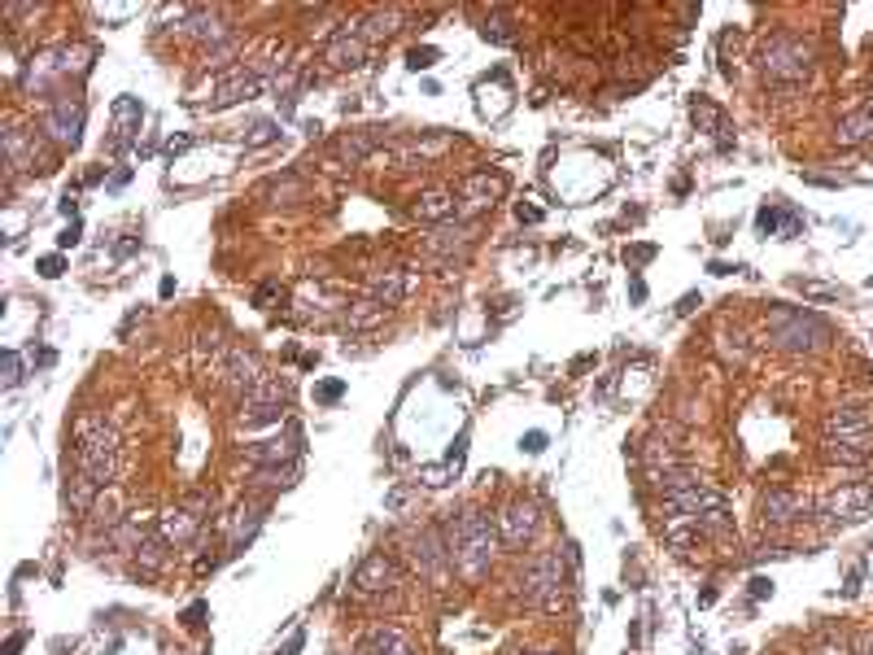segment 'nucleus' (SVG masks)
<instances>
[{
  "mask_svg": "<svg viewBox=\"0 0 873 655\" xmlns=\"http://www.w3.org/2000/svg\"><path fill=\"white\" fill-rule=\"evenodd\" d=\"M537 529V507L524 503V498H511V503L498 511V537L507 546H524Z\"/></svg>",
  "mask_w": 873,
  "mask_h": 655,
  "instance_id": "obj_8",
  "label": "nucleus"
},
{
  "mask_svg": "<svg viewBox=\"0 0 873 655\" xmlns=\"http://www.w3.org/2000/svg\"><path fill=\"white\" fill-rule=\"evenodd\" d=\"M201 529V516L193 511V507H175V511H166V516H157V533L166 537V542H188L193 533Z\"/></svg>",
  "mask_w": 873,
  "mask_h": 655,
  "instance_id": "obj_14",
  "label": "nucleus"
},
{
  "mask_svg": "<svg viewBox=\"0 0 873 655\" xmlns=\"http://www.w3.org/2000/svg\"><path fill=\"white\" fill-rule=\"evenodd\" d=\"M533 655H555V651H533Z\"/></svg>",
  "mask_w": 873,
  "mask_h": 655,
  "instance_id": "obj_49",
  "label": "nucleus"
},
{
  "mask_svg": "<svg viewBox=\"0 0 873 655\" xmlns=\"http://www.w3.org/2000/svg\"><path fill=\"white\" fill-rule=\"evenodd\" d=\"M825 429H830V441H873V415L865 406H834Z\"/></svg>",
  "mask_w": 873,
  "mask_h": 655,
  "instance_id": "obj_10",
  "label": "nucleus"
},
{
  "mask_svg": "<svg viewBox=\"0 0 873 655\" xmlns=\"http://www.w3.org/2000/svg\"><path fill=\"white\" fill-rule=\"evenodd\" d=\"M205 612H210L205 603H193L188 612H184V625H201V621H205Z\"/></svg>",
  "mask_w": 873,
  "mask_h": 655,
  "instance_id": "obj_42",
  "label": "nucleus"
},
{
  "mask_svg": "<svg viewBox=\"0 0 873 655\" xmlns=\"http://www.w3.org/2000/svg\"><path fill=\"white\" fill-rule=\"evenodd\" d=\"M795 289L812 293V298H839V289H825V284H808V280H795Z\"/></svg>",
  "mask_w": 873,
  "mask_h": 655,
  "instance_id": "obj_38",
  "label": "nucleus"
},
{
  "mask_svg": "<svg viewBox=\"0 0 873 655\" xmlns=\"http://www.w3.org/2000/svg\"><path fill=\"white\" fill-rule=\"evenodd\" d=\"M363 52H367V40H363L358 31H337V35L327 40L324 57L337 71H346V66H358V62H363Z\"/></svg>",
  "mask_w": 873,
  "mask_h": 655,
  "instance_id": "obj_13",
  "label": "nucleus"
},
{
  "mask_svg": "<svg viewBox=\"0 0 873 655\" xmlns=\"http://www.w3.org/2000/svg\"><path fill=\"white\" fill-rule=\"evenodd\" d=\"M0 380H5V389H18V384H23V358L14 350L0 354Z\"/></svg>",
  "mask_w": 873,
  "mask_h": 655,
  "instance_id": "obj_30",
  "label": "nucleus"
},
{
  "mask_svg": "<svg viewBox=\"0 0 873 655\" xmlns=\"http://www.w3.org/2000/svg\"><path fill=\"white\" fill-rule=\"evenodd\" d=\"M293 480V468H258L253 472V485H289Z\"/></svg>",
  "mask_w": 873,
  "mask_h": 655,
  "instance_id": "obj_33",
  "label": "nucleus"
},
{
  "mask_svg": "<svg viewBox=\"0 0 873 655\" xmlns=\"http://www.w3.org/2000/svg\"><path fill=\"white\" fill-rule=\"evenodd\" d=\"M23 642H26V633H14V638L5 642V655H18L23 651Z\"/></svg>",
  "mask_w": 873,
  "mask_h": 655,
  "instance_id": "obj_45",
  "label": "nucleus"
},
{
  "mask_svg": "<svg viewBox=\"0 0 873 655\" xmlns=\"http://www.w3.org/2000/svg\"><path fill=\"white\" fill-rule=\"evenodd\" d=\"M655 258V245H638V250H624V262H647Z\"/></svg>",
  "mask_w": 873,
  "mask_h": 655,
  "instance_id": "obj_40",
  "label": "nucleus"
},
{
  "mask_svg": "<svg viewBox=\"0 0 873 655\" xmlns=\"http://www.w3.org/2000/svg\"><path fill=\"white\" fill-rule=\"evenodd\" d=\"M559 585H564V559L555 551H546L542 559H533V568L520 577V594L528 603L559 607Z\"/></svg>",
  "mask_w": 873,
  "mask_h": 655,
  "instance_id": "obj_4",
  "label": "nucleus"
},
{
  "mask_svg": "<svg viewBox=\"0 0 873 655\" xmlns=\"http://www.w3.org/2000/svg\"><path fill=\"white\" fill-rule=\"evenodd\" d=\"M520 219H528V223H537V219H542V210H533V205H520Z\"/></svg>",
  "mask_w": 873,
  "mask_h": 655,
  "instance_id": "obj_46",
  "label": "nucleus"
},
{
  "mask_svg": "<svg viewBox=\"0 0 873 655\" xmlns=\"http://www.w3.org/2000/svg\"><path fill=\"white\" fill-rule=\"evenodd\" d=\"M35 267H40V276L44 280H57L62 271H66V258H62V253H49V258H40Z\"/></svg>",
  "mask_w": 873,
  "mask_h": 655,
  "instance_id": "obj_35",
  "label": "nucleus"
},
{
  "mask_svg": "<svg viewBox=\"0 0 873 655\" xmlns=\"http://www.w3.org/2000/svg\"><path fill=\"white\" fill-rule=\"evenodd\" d=\"M406 546H411V559H415V568L424 573V577H441L446 573V564L454 559L450 555V542H441V533L424 525V529H415L406 537Z\"/></svg>",
  "mask_w": 873,
  "mask_h": 655,
  "instance_id": "obj_5",
  "label": "nucleus"
},
{
  "mask_svg": "<svg viewBox=\"0 0 873 655\" xmlns=\"http://www.w3.org/2000/svg\"><path fill=\"white\" fill-rule=\"evenodd\" d=\"M262 88V79L258 75H245V71H232V75L223 79V88H219V101L214 105H232V101H250L253 92Z\"/></svg>",
  "mask_w": 873,
  "mask_h": 655,
  "instance_id": "obj_19",
  "label": "nucleus"
},
{
  "mask_svg": "<svg viewBox=\"0 0 873 655\" xmlns=\"http://www.w3.org/2000/svg\"><path fill=\"white\" fill-rule=\"evenodd\" d=\"M236 420H241L245 429H258V424H280V420H284V398H245L241 411H236Z\"/></svg>",
  "mask_w": 873,
  "mask_h": 655,
  "instance_id": "obj_15",
  "label": "nucleus"
},
{
  "mask_svg": "<svg viewBox=\"0 0 873 655\" xmlns=\"http://www.w3.org/2000/svg\"><path fill=\"white\" fill-rule=\"evenodd\" d=\"M262 516H267L262 507H236V516H232V546H236V551H245V542L258 533Z\"/></svg>",
  "mask_w": 873,
  "mask_h": 655,
  "instance_id": "obj_22",
  "label": "nucleus"
},
{
  "mask_svg": "<svg viewBox=\"0 0 873 655\" xmlns=\"http://www.w3.org/2000/svg\"><path fill=\"white\" fill-rule=\"evenodd\" d=\"M520 451L542 454V451H546V432H524V437H520Z\"/></svg>",
  "mask_w": 873,
  "mask_h": 655,
  "instance_id": "obj_37",
  "label": "nucleus"
},
{
  "mask_svg": "<svg viewBox=\"0 0 873 655\" xmlns=\"http://www.w3.org/2000/svg\"><path fill=\"white\" fill-rule=\"evenodd\" d=\"M402 23V9H380L367 18V31H363V40H380V35H394Z\"/></svg>",
  "mask_w": 873,
  "mask_h": 655,
  "instance_id": "obj_28",
  "label": "nucleus"
},
{
  "mask_svg": "<svg viewBox=\"0 0 873 655\" xmlns=\"http://www.w3.org/2000/svg\"><path fill=\"white\" fill-rule=\"evenodd\" d=\"M860 577H865V573H860V568H851L848 585H843V594H848V599H851V594H856V590H860Z\"/></svg>",
  "mask_w": 873,
  "mask_h": 655,
  "instance_id": "obj_44",
  "label": "nucleus"
},
{
  "mask_svg": "<svg viewBox=\"0 0 873 655\" xmlns=\"http://www.w3.org/2000/svg\"><path fill=\"white\" fill-rule=\"evenodd\" d=\"M751 594H755V599H769V594H773V581H769V577H755V581H751Z\"/></svg>",
  "mask_w": 873,
  "mask_h": 655,
  "instance_id": "obj_43",
  "label": "nucleus"
},
{
  "mask_svg": "<svg viewBox=\"0 0 873 655\" xmlns=\"http://www.w3.org/2000/svg\"><path fill=\"white\" fill-rule=\"evenodd\" d=\"M825 459L830 463H869L873 459V441H825Z\"/></svg>",
  "mask_w": 873,
  "mask_h": 655,
  "instance_id": "obj_23",
  "label": "nucleus"
},
{
  "mask_svg": "<svg viewBox=\"0 0 873 655\" xmlns=\"http://www.w3.org/2000/svg\"><path fill=\"white\" fill-rule=\"evenodd\" d=\"M860 655H873V638H865V642H860Z\"/></svg>",
  "mask_w": 873,
  "mask_h": 655,
  "instance_id": "obj_47",
  "label": "nucleus"
},
{
  "mask_svg": "<svg viewBox=\"0 0 873 655\" xmlns=\"http://www.w3.org/2000/svg\"><path fill=\"white\" fill-rule=\"evenodd\" d=\"M267 140H275V123H258L253 127V145H267Z\"/></svg>",
  "mask_w": 873,
  "mask_h": 655,
  "instance_id": "obj_41",
  "label": "nucleus"
},
{
  "mask_svg": "<svg viewBox=\"0 0 873 655\" xmlns=\"http://www.w3.org/2000/svg\"><path fill=\"white\" fill-rule=\"evenodd\" d=\"M341 394H346V380H324V384H315V403H324V406H332Z\"/></svg>",
  "mask_w": 873,
  "mask_h": 655,
  "instance_id": "obj_34",
  "label": "nucleus"
},
{
  "mask_svg": "<svg viewBox=\"0 0 873 655\" xmlns=\"http://www.w3.org/2000/svg\"><path fill=\"white\" fill-rule=\"evenodd\" d=\"M140 119H145V105L136 101V97H119L114 101V123H119V149L127 145V136L140 127Z\"/></svg>",
  "mask_w": 873,
  "mask_h": 655,
  "instance_id": "obj_25",
  "label": "nucleus"
},
{
  "mask_svg": "<svg viewBox=\"0 0 873 655\" xmlns=\"http://www.w3.org/2000/svg\"><path fill=\"white\" fill-rule=\"evenodd\" d=\"M293 454H298V432L293 437H262V441L245 446V459L253 468H289Z\"/></svg>",
  "mask_w": 873,
  "mask_h": 655,
  "instance_id": "obj_11",
  "label": "nucleus"
},
{
  "mask_svg": "<svg viewBox=\"0 0 873 655\" xmlns=\"http://www.w3.org/2000/svg\"><path fill=\"white\" fill-rule=\"evenodd\" d=\"M432 62H437V49H411L406 52V66H411V71H428Z\"/></svg>",
  "mask_w": 873,
  "mask_h": 655,
  "instance_id": "obj_36",
  "label": "nucleus"
},
{
  "mask_svg": "<svg viewBox=\"0 0 873 655\" xmlns=\"http://www.w3.org/2000/svg\"><path fill=\"white\" fill-rule=\"evenodd\" d=\"M821 516L843 520V525L869 520V516H873V485H848V489H834V494L821 503Z\"/></svg>",
  "mask_w": 873,
  "mask_h": 655,
  "instance_id": "obj_6",
  "label": "nucleus"
},
{
  "mask_svg": "<svg viewBox=\"0 0 873 655\" xmlns=\"http://www.w3.org/2000/svg\"><path fill=\"white\" fill-rule=\"evenodd\" d=\"M834 140H839L843 149L869 145V140H873V109H856V114H848V119H839V127H834Z\"/></svg>",
  "mask_w": 873,
  "mask_h": 655,
  "instance_id": "obj_16",
  "label": "nucleus"
},
{
  "mask_svg": "<svg viewBox=\"0 0 873 655\" xmlns=\"http://www.w3.org/2000/svg\"><path fill=\"white\" fill-rule=\"evenodd\" d=\"M398 585V573L384 555H367L358 568H354V590L358 594H380V590H394Z\"/></svg>",
  "mask_w": 873,
  "mask_h": 655,
  "instance_id": "obj_12",
  "label": "nucleus"
},
{
  "mask_svg": "<svg viewBox=\"0 0 873 655\" xmlns=\"http://www.w3.org/2000/svg\"><path fill=\"white\" fill-rule=\"evenodd\" d=\"M415 219H428V223H450L454 219V197L450 193H428L415 202Z\"/></svg>",
  "mask_w": 873,
  "mask_h": 655,
  "instance_id": "obj_24",
  "label": "nucleus"
},
{
  "mask_svg": "<svg viewBox=\"0 0 873 655\" xmlns=\"http://www.w3.org/2000/svg\"><path fill=\"white\" fill-rule=\"evenodd\" d=\"M782 223H786V210H777V205H764V210L755 214V227H760L764 236H777V232H782Z\"/></svg>",
  "mask_w": 873,
  "mask_h": 655,
  "instance_id": "obj_31",
  "label": "nucleus"
},
{
  "mask_svg": "<svg viewBox=\"0 0 873 655\" xmlns=\"http://www.w3.org/2000/svg\"><path fill=\"white\" fill-rule=\"evenodd\" d=\"M44 131H49L57 145L75 149L79 140H83V105L71 101V97L52 101V105H49V114H44Z\"/></svg>",
  "mask_w": 873,
  "mask_h": 655,
  "instance_id": "obj_7",
  "label": "nucleus"
},
{
  "mask_svg": "<svg viewBox=\"0 0 873 655\" xmlns=\"http://www.w3.org/2000/svg\"><path fill=\"white\" fill-rule=\"evenodd\" d=\"M502 176H489V171H480V176H468L463 179V197H468V205H489L494 197H502Z\"/></svg>",
  "mask_w": 873,
  "mask_h": 655,
  "instance_id": "obj_18",
  "label": "nucleus"
},
{
  "mask_svg": "<svg viewBox=\"0 0 873 655\" xmlns=\"http://www.w3.org/2000/svg\"><path fill=\"white\" fill-rule=\"evenodd\" d=\"M372 298H375V306L394 310V306L406 298V271H384V276L372 284Z\"/></svg>",
  "mask_w": 873,
  "mask_h": 655,
  "instance_id": "obj_20",
  "label": "nucleus"
},
{
  "mask_svg": "<svg viewBox=\"0 0 873 655\" xmlns=\"http://www.w3.org/2000/svg\"><path fill=\"white\" fill-rule=\"evenodd\" d=\"M494 546H498V533H494V525H489L485 511H463V516L454 520V529H450V555H454L459 573H463L468 581L489 573Z\"/></svg>",
  "mask_w": 873,
  "mask_h": 655,
  "instance_id": "obj_1",
  "label": "nucleus"
},
{
  "mask_svg": "<svg viewBox=\"0 0 873 655\" xmlns=\"http://www.w3.org/2000/svg\"><path fill=\"white\" fill-rule=\"evenodd\" d=\"M380 319H384V306H375V302L349 306V315H346V324L354 328V332H367V328H375Z\"/></svg>",
  "mask_w": 873,
  "mask_h": 655,
  "instance_id": "obj_29",
  "label": "nucleus"
},
{
  "mask_svg": "<svg viewBox=\"0 0 873 655\" xmlns=\"http://www.w3.org/2000/svg\"><path fill=\"white\" fill-rule=\"evenodd\" d=\"M817 655H843V647H821Z\"/></svg>",
  "mask_w": 873,
  "mask_h": 655,
  "instance_id": "obj_48",
  "label": "nucleus"
},
{
  "mask_svg": "<svg viewBox=\"0 0 873 655\" xmlns=\"http://www.w3.org/2000/svg\"><path fill=\"white\" fill-rule=\"evenodd\" d=\"M760 62H764V75L782 79V83H799L808 79L812 62H817V49L799 35H773L764 49H760Z\"/></svg>",
  "mask_w": 873,
  "mask_h": 655,
  "instance_id": "obj_3",
  "label": "nucleus"
},
{
  "mask_svg": "<svg viewBox=\"0 0 873 655\" xmlns=\"http://www.w3.org/2000/svg\"><path fill=\"white\" fill-rule=\"evenodd\" d=\"M799 516H808V498L795 494V489H769L764 498H760V520H764V529H782V525H791Z\"/></svg>",
  "mask_w": 873,
  "mask_h": 655,
  "instance_id": "obj_9",
  "label": "nucleus"
},
{
  "mask_svg": "<svg viewBox=\"0 0 873 655\" xmlns=\"http://www.w3.org/2000/svg\"><path fill=\"white\" fill-rule=\"evenodd\" d=\"M367 647H372V655H420L415 651V642H411L402 630H394V625H389V630H375Z\"/></svg>",
  "mask_w": 873,
  "mask_h": 655,
  "instance_id": "obj_21",
  "label": "nucleus"
},
{
  "mask_svg": "<svg viewBox=\"0 0 873 655\" xmlns=\"http://www.w3.org/2000/svg\"><path fill=\"white\" fill-rule=\"evenodd\" d=\"M463 253L468 250V227L463 223H437L428 232V253H437V258H450V253Z\"/></svg>",
  "mask_w": 873,
  "mask_h": 655,
  "instance_id": "obj_17",
  "label": "nucleus"
},
{
  "mask_svg": "<svg viewBox=\"0 0 873 655\" xmlns=\"http://www.w3.org/2000/svg\"><path fill=\"white\" fill-rule=\"evenodd\" d=\"M769 341L777 350H791V354H803V350H821L830 328L812 315V310H799V306H777L769 310Z\"/></svg>",
  "mask_w": 873,
  "mask_h": 655,
  "instance_id": "obj_2",
  "label": "nucleus"
},
{
  "mask_svg": "<svg viewBox=\"0 0 873 655\" xmlns=\"http://www.w3.org/2000/svg\"><path fill=\"white\" fill-rule=\"evenodd\" d=\"M695 123L703 127V131H721V109L716 105H707V101H695Z\"/></svg>",
  "mask_w": 873,
  "mask_h": 655,
  "instance_id": "obj_32",
  "label": "nucleus"
},
{
  "mask_svg": "<svg viewBox=\"0 0 873 655\" xmlns=\"http://www.w3.org/2000/svg\"><path fill=\"white\" fill-rule=\"evenodd\" d=\"M480 35H485V40H494V44H511V40H516V23H511V14H507V9H494V14L485 18V26H480Z\"/></svg>",
  "mask_w": 873,
  "mask_h": 655,
  "instance_id": "obj_27",
  "label": "nucleus"
},
{
  "mask_svg": "<svg viewBox=\"0 0 873 655\" xmlns=\"http://www.w3.org/2000/svg\"><path fill=\"white\" fill-rule=\"evenodd\" d=\"M97 480H88V477H75L71 480V489H66V503H71V511L75 516H88L92 511V503H97Z\"/></svg>",
  "mask_w": 873,
  "mask_h": 655,
  "instance_id": "obj_26",
  "label": "nucleus"
},
{
  "mask_svg": "<svg viewBox=\"0 0 873 655\" xmlns=\"http://www.w3.org/2000/svg\"><path fill=\"white\" fill-rule=\"evenodd\" d=\"M79 236H83V227H79V223H71V227H66V232H62V236H57V245H62V250H75V245H79Z\"/></svg>",
  "mask_w": 873,
  "mask_h": 655,
  "instance_id": "obj_39",
  "label": "nucleus"
}]
</instances>
